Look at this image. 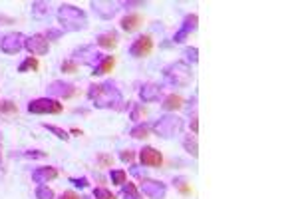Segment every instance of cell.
Instances as JSON below:
<instances>
[{
	"label": "cell",
	"instance_id": "60d3db41",
	"mask_svg": "<svg viewBox=\"0 0 298 199\" xmlns=\"http://www.w3.org/2000/svg\"><path fill=\"white\" fill-rule=\"evenodd\" d=\"M122 6H126V8H128V6H144V2H124Z\"/></svg>",
	"mask_w": 298,
	"mask_h": 199
},
{
	"label": "cell",
	"instance_id": "836d02e7",
	"mask_svg": "<svg viewBox=\"0 0 298 199\" xmlns=\"http://www.w3.org/2000/svg\"><path fill=\"white\" fill-rule=\"evenodd\" d=\"M62 72L74 74V72H78V64H76L74 60H64V62H62Z\"/></svg>",
	"mask_w": 298,
	"mask_h": 199
},
{
	"label": "cell",
	"instance_id": "d6a6232c",
	"mask_svg": "<svg viewBox=\"0 0 298 199\" xmlns=\"http://www.w3.org/2000/svg\"><path fill=\"white\" fill-rule=\"evenodd\" d=\"M146 108H142L140 104H134V108H132V120H136V122H140V120H144L146 118Z\"/></svg>",
	"mask_w": 298,
	"mask_h": 199
},
{
	"label": "cell",
	"instance_id": "ab89813d",
	"mask_svg": "<svg viewBox=\"0 0 298 199\" xmlns=\"http://www.w3.org/2000/svg\"><path fill=\"white\" fill-rule=\"evenodd\" d=\"M191 130H193V134H197V132H199V122H197V116H193V120H191Z\"/></svg>",
	"mask_w": 298,
	"mask_h": 199
},
{
	"label": "cell",
	"instance_id": "ffe728a7",
	"mask_svg": "<svg viewBox=\"0 0 298 199\" xmlns=\"http://www.w3.org/2000/svg\"><path fill=\"white\" fill-rule=\"evenodd\" d=\"M114 64H116V60H114V56H104V60L94 68V76H102V74H108V72H112L114 70Z\"/></svg>",
	"mask_w": 298,
	"mask_h": 199
},
{
	"label": "cell",
	"instance_id": "6da1fadb",
	"mask_svg": "<svg viewBox=\"0 0 298 199\" xmlns=\"http://www.w3.org/2000/svg\"><path fill=\"white\" fill-rule=\"evenodd\" d=\"M88 98L100 110H112V108H120V104H124L122 92L114 82L92 84L88 90Z\"/></svg>",
	"mask_w": 298,
	"mask_h": 199
},
{
	"label": "cell",
	"instance_id": "2e32d148",
	"mask_svg": "<svg viewBox=\"0 0 298 199\" xmlns=\"http://www.w3.org/2000/svg\"><path fill=\"white\" fill-rule=\"evenodd\" d=\"M159 96H161V86H157V84H144L142 88H140V98L144 100V102H157L159 100Z\"/></svg>",
	"mask_w": 298,
	"mask_h": 199
},
{
	"label": "cell",
	"instance_id": "52a82bcc",
	"mask_svg": "<svg viewBox=\"0 0 298 199\" xmlns=\"http://www.w3.org/2000/svg\"><path fill=\"white\" fill-rule=\"evenodd\" d=\"M24 48L36 58V56H44V54H48V50H50V42H48V38H46L44 34H32V36H28V38L24 40Z\"/></svg>",
	"mask_w": 298,
	"mask_h": 199
},
{
	"label": "cell",
	"instance_id": "e575fe53",
	"mask_svg": "<svg viewBox=\"0 0 298 199\" xmlns=\"http://www.w3.org/2000/svg\"><path fill=\"white\" fill-rule=\"evenodd\" d=\"M120 160H122L124 164H134V160H136V152H132V150H124V152L120 154Z\"/></svg>",
	"mask_w": 298,
	"mask_h": 199
},
{
	"label": "cell",
	"instance_id": "8992f818",
	"mask_svg": "<svg viewBox=\"0 0 298 199\" xmlns=\"http://www.w3.org/2000/svg\"><path fill=\"white\" fill-rule=\"evenodd\" d=\"M64 106L54 100V98H36L28 104V112L30 114H38V116H44V114H62Z\"/></svg>",
	"mask_w": 298,
	"mask_h": 199
},
{
	"label": "cell",
	"instance_id": "ba28073f",
	"mask_svg": "<svg viewBox=\"0 0 298 199\" xmlns=\"http://www.w3.org/2000/svg\"><path fill=\"white\" fill-rule=\"evenodd\" d=\"M24 36L20 34V32H10V34H6L2 40H0V50L4 52V54H18L22 48H24Z\"/></svg>",
	"mask_w": 298,
	"mask_h": 199
},
{
	"label": "cell",
	"instance_id": "ac0fdd59",
	"mask_svg": "<svg viewBox=\"0 0 298 199\" xmlns=\"http://www.w3.org/2000/svg\"><path fill=\"white\" fill-rule=\"evenodd\" d=\"M96 42H98V46H102V48L114 50V48L118 46V36H116V32H102V34L96 38Z\"/></svg>",
	"mask_w": 298,
	"mask_h": 199
},
{
	"label": "cell",
	"instance_id": "f546056e",
	"mask_svg": "<svg viewBox=\"0 0 298 199\" xmlns=\"http://www.w3.org/2000/svg\"><path fill=\"white\" fill-rule=\"evenodd\" d=\"M96 164H98L100 168H112V166H114V158H112L110 154H98Z\"/></svg>",
	"mask_w": 298,
	"mask_h": 199
},
{
	"label": "cell",
	"instance_id": "5bb4252c",
	"mask_svg": "<svg viewBox=\"0 0 298 199\" xmlns=\"http://www.w3.org/2000/svg\"><path fill=\"white\" fill-rule=\"evenodd\" d=\"M140 162H142V166H146V168H161V166H163V156H161V152H157L155 148L146 146V148L140 152Z\"/></svg>",
	"mask_w": 298,
	"mask_h": 199
},
{
	"label": "cell",
	"instance_id": "44dd1931",
	"mask_svg": "<svg viewBox=\"0 0 298 199\" xmlns=\"http://www.w3.org/2000/svg\"><path fill=\"white\" fill-rule=\"evenodd\" d=\"M149 132H151V126L146 124V122H140L138 126H134V128H132L130 136H132L134 140H146V138L149 136Z\"/></svg>",
	"mask_w": 298,
	"mask_h": 199
},
{
	"label": "cell",
	"instance_id": "d590c367",
	"mask_svg": "<svg viewBox=\"0 0 298 199\" xmlns=\"http://www.w3.org/2000/svg\"><path fill=\"white\" fill-rule=\"evenodd\" d=\"M70 184H74L76 188H88V180L86 178H70Z\"/></svg>",
	"mask_w": 298,
	"mask_h": 199
},
{
	"label": "cell",
	"instance_id": "9c48e42d",
	"mask_svg": "<svg viewBox=\"0 0 298 199\" xmlns=\"http://www.w3.org/2000/svg\"><path fill=\"white\" fill-rule=\"evenodd\" d=\"M197 26H199V16H197V14H187L185 20H183V24H181V28L175 32L173 42H175V44L185 42V40L189 38V34L197 30Z\"/></svg>",
	"mask_w": 298,
	"mask_h": 199
},
{
	"label": "cell",
	"instance_id": "74e56055",
	"mask_svg": "<svg viewBox=\"0 0 298 199\" xmlns=\"http://www.w3.org/2000/svg\"><path fill=\"white\" fill-rule=\"evenodd\" d=\"M44 36H46V38H48V42H50V40L60 38V36H62V30H54V28H50V30H48V34H44Z\"/></svg>",
	"mask_w": 298,
	"mask_h": 199
},
{
	"label": "cell",
	"instance_id": "b9f144b4",
	"mask_svg": "<svg viewBox=\"0 0 298 199\" xmlns=\"http://www.w3.org/2000/svg\"><path fill=\"white\" fill-rule=\"evenodd\" d=\"M124 199H126V198H124Z\"/></svg>",
	"mask_w": 298,
	"mask_h": 199
},
{
	"label": "cell",
	"instance_id": "9a60e30c",
	"mask_svg": "<svg viewBox=\"0 0 298 199\" xmlns=\"http://www.w3.org/2000/svg\"><path fill=\"white\" fill-rule=\"evenodd\" d=\"M56 178H58V170L52 168V166H48V168H36L32 172V182L38 184V186H44V184H48V182H52Z\"/></svg>",
	"mask_w": 298,
	"mask_h": 199
},
{
	"label": "cell",
	"instance_id": "1f68e13d",
	"mask_svg": "<svg viewBox=\"0 0 298 199\" xmlns=\"http://www.w3.org/2000/svg\"><path fill=\"white\" fill-rule=\"evenodd\" d=\"M94 198L96 199H118L110 190H106V188H96V190H94Z\"/></svg>",
	"mask_w": 298,
	"mask_h": 199
},
{
	"label": "cell",
	"instance_id": "e0dca14e",
	"mask_svg": "<svg viewBox=\"0 0 298 199\" xmlns=\"http://www.w3.org/2000/svg\"><path fill=\"white\" fill-rule=\"evenodd\" d=\"M142 22H144V18H142V14H128V16H124L122 18V30H126V32H136L140 26H142Z\"/></svg>",
	"mask_w": 298,
	"mask_h": 199
},
{
	"label": "cell",
	"instance_id": "484cf974",
	"mask_svg": "<svg viewBox=\"0 0 298 199\" xmlns=\"http://www.w3.org/2000/svg\"><path fill=\"white\" fill-rule=\"evenodd\" d=\"M0 114L2 116H16L18 114V106L12 100H2L0 102Z\"/></svg>",
	"mask_w": 298,
	"mask_h": 199
},
{
	"label": "cell",
	"instance_id": "7402d4cb",
	"mask_svg": "<svg viewBox=\"0 0 298 199\" xmlns=\"http://www.w3.org/2000/svg\"><path fill=\"white\" fill-rule=\"evenodd\" d=\"M122 198L126 199H142V194H140V190L136 188V184H124L122 186Z\"/></svg>",
	"mask_w": 298,
	"mask_h": 199
},
{
	"label": "cell",
	"instance_id": "3957f363",
	"mask_svg": "<svg viewBox=\"0 0 298 199\" xmlns=\"http://www.w3.org/2000/svg\"><path fill=\"white\" fill-rule=\"evenodd\" d=\"M163 78L169 86L183 88V86H189V82L193 80V72L187 62H173L163 70Z\"/></svg>",
	"mask_w": 298,
	"mask_h": 199
},
{
	"label": "cell",
	"instance_id": "7a4b0ae2",
	"mask_svg": "<svg viewBox=\"0 0 298 199\" xmlns=\"http://www.w3.org/2000/svg\"><path fill=\"white\" fill-rule=\"evenodd\" d=\"M58 22L62 26V32H78L88 26V16L82 8L74 4H62L56 12Z\"/></svg>",
	"mask_w": 298,
	"mask_h": 199
},
{
	"label": "cell",
	"instance_id": "8fae6325",
	"mask_svg": "<svg viewBox=\"0 0 298 199\" xmlns=\"http://www.w3.org/2000/svg\"><path fill=\"white\" fill-rule=\"evenodd\" d=\"M151 50H153V40H151L149 34L140 36V38L134 40V44L130 46V54H132L134 58H146V56L151 54Z\"/></svg>",
	"mask_w": 298,
	"mask_h": 199
},
{
	"label": "cell",
	"instance_id": "4dcf8cb0",
	"mask_svg": "<svg viewBox=\"0 0 298 199\" xmlns=\"http://www.w3.org/2000/svg\"><path fill=\"white\" fill-rule=\"evenodd\" d=\"M185 58H187V62H191V64H197L199 62V50L195 48V46H189V48H185Z\"/></svg>",
	"mask_w": 298,
	"mask_h": 199
},
{
	"label": "cell",
	"instance_id": "d4e9b609",
	"mask_svg": "<svg viewBox=\"0 0 298 199\" xmlns=\"http://www.w3.org/2000/svg\"><path fill=\"white\" fill-rule=\"evenodd\" d=\"M42 128H44V130H48L50 134H54L58 140H64V142H68V140H70L68 132H66V130H62V128H58V126H54V124H42Z\"/></svg>",
	"mask_w": 298,
	"mask_h": 199
},
{
	"label": "cell",
	"instance_id": "f1b7e54d",
	"mask_svg": "<svg viewBox=\"0 0 298 199\" xmlns=\"http://www.w3.org/2000/svg\"><path fill=\"white\" fill-rule=\"evenodd\" d=\"M36 199H56V196H54L52 188H48V186H38V188H36Z\"/></svg>",
	"mask_w": 298,
	"mask_h": 199
},
{
	"label": "cell",
	"instance_id": "cb8c5ba5",
	"mask_svg": "<svg viewBox=\"0 0 298 199\" xmlns=\"http://www.w3.org/2000/svg\"><path fill=\"white\" fill-rule=\"evenodd\" d=\"M32 14L34 16H38V18H42V16H48L50 14V4L48 2H32Z\"/></svg>",
	"mask_w": 298,
	"mask_h": 199
},
{
	"label": "cell",
	"instance_id": "8d00e7d4",
	"mask_svg": "<svg viewBox=\"0 0 298 199\" xmlns=\"http://www.w3.org/2000/svg\"><path fill=\"white\" fill-rule=\"evenodd\" d=\"M22 156H24V158H32V160H36V158H46V154H44V152H38V150H30V152H24Z\"/></svg>",
	"mask_w": 298,
	"mask_h": 199
},
{
	"label": "cell",
	"instance_id": "83f0119b",
	"mask_svg": "<svg viewBox=\"0 0 298 199\" xmlns=\"http://www.w3.org/2000/svg\"><path fill=\"white\" fill-rule=\"evenodd\" d=\"M110 178H112V184H116V186H120V188L128 182V174H126L124 170H112Z\"/></svg>",
	"mask_w": 298,
	"mask_h": 199
},
{
	"label": "cell",
	"instance_id": "603a6c76",
	"mask_svg": "<svg viewBox=\"0 0 298 199\" xmlns=\"http://www.w3.org/2000/svg\"><path fill=\"white\" fill-rule=\"evenodd\" d=\"M38 66H40V64H38V60H36L34 56H28V58H26V60H24V62L18 66V72H20V74H26V72H36V70H38Z\"/></svg>",
	"mask_w": 298,
	"mask_h": 199
},
{
	"label": "cell",
	"instance_id": "4316f807",
	"mask_svg": "<svg viewBox=\"0 0 298 199\" xmlns=\"http://www.w3.org/2000/svg\"><path fill=\"white\" fill-rule=\"evenodd\" d=\"M183 148H185V152H189L193 158H199V146H197V140H195V138L187 136V138L183 140Z\"/></svg>",
	"mask_w": 298,
	"mask_h": 199
},
{
	"label": "cell",
	"instance_id": "277c9868",
	"mask_svg": "<svg viewBox=\"0 0 298 199\" xmlns=\"http://www.w3.org/2000/svg\"><path fill=\"white\" fill-rule=\"evenodd\" d=\"M151 130L157 136H161V138H173V136H177L183 130V120L179 116H175V114H167V116H161L151 126Z\"/></svg>",
	"mask_w": 298,
	"mask_h": 199
},
{
	"label": "cell",
	"instance_id": "4fadbf2b",
	"mask_svg": "<svg viewBox=\"0 0 298 199\" xmlns=\"http://www.w3.org/2000/svg\"><path fill=\"white\" fill-rule=\"evenodd\" d=\"M48 94L54 96V98H72L76 94V88L74 84L70 82H64V80H54L50 86H48Z\"/></svg>",
	"mask_w": 298,
	"mask_h": 199
},
{
	"label": "cell",
	"instance_id": "5b68a950",
	"mask_svg": "<svg viewBox=\"0 0 298 199\" xmlns=\"http://www.w3.org/2000/svg\"><path fill=\"white\" fill-rule=\"evenodd\" d=\"M70 60H74L76 64L80 62V64H84V66L96 68V66L104 60V54H102V52H98L94 44H88V46H82V48L74 50V54H72V58H70Z\"/></svg>",
	"mask_w": 298,
	"mask_h": 199
},
{
	"label": "cell",
	"instance_id": "30bf717a",
	"mask_svg": "<svg viewBox=\"0 0 298 199\" xmlns=\"http://www.w3.org/2000/svg\"><path fill=\"white\" fill-rule=\"evenodd\" d=\"M140 190L149 199H163L167 194V186L163 182H157V180H142Z\"/></svg>",
	"mask_w": 298,
	"mask_h": 199
},
{
	"label": "cell",
	"instance_id": "f35d334b",
	"mask_svg": "<svg viewBox=\"0 0 298 199\" xmlns=\"http://www.w3.org/2000/svg\"><path fill=\"white\" fill-rule=\"evenodd\" d=\"M58 199H84V198H80L76 192H64Z\"/></svg>",
	"mask_w": 298,
	"mask_h": 199
},
{
	"label": "cell",
	"instance_id": "7c38bea8",
	"mask_svg": "<svg viewBox=\"0 0 298 199\" xmlns=\"http://www.w3.org/2000/svg\"><path fill=\"white\" fill-rule=\"evenodd\" d=\"M92 6V10L100 16V18H104V20H112L116 14H118V2H110V0H98V2H92L90 4Z\"/></svg>",
	"mask_w": 298,
	"mask_h": 199
},
{
	"label": "cell",
	"instance_id": "d6986e66",
	"mask_svg": "<svg viewBox=\"0 0 298 199\" xmlns=\"http://www.w3.org/2000/svg\"><path fill=\"white\" fill-rule=\"evenodd\" d=\"M163 110L165 112H175V110H181L183 108V98L177 96V94H169L165 100H163Z\"/></svg>",
	"mask_w": 298,
	"mask_h": 199
}]
</instances>
